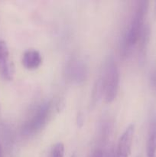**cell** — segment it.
Wrapping results in <instances>:
<instances>
[{
    "instance_id": "6da1fadb",
    "label": "cell",
    "mask_w": 156,
    "mask_h": 157,
    "mask_svg": "<svg viewBox=\"0 0 156 157\" xmlns=\"http://www.w3.org/2000/svg\"><path fill=\"white\" fill-rule=\"evenodd\" d=\"M148 9V2L142 0L136 2L132 14L128 28L125 32L122 42V54L126 56L132 47L139 41L142 31L145 26V20Z\"/></svg>"
},
{
    "instance_id": "7a4b0ae2",
    "label": "cell",
    "mask_w": 156,
    "mask_h": 157,
    "mask_svg": "<svg viewBox=\"0 0 156 157\" xmlns=\"http://www.w3.org/2000/svg\"><path fill=\"white\" fill-rule=\"evenodd\" d=\"M101 81L104 100L106 103H112L117 96L120 81L119 67L112 56L109 57L106 61Z\"/></svg>"
},
{
    "instance_id": "3957f363",
    "label": "cell",
    "mask_w": 156,
    "mask_h": 157,
    "mask_svg": "<svg viewBox=\"0 0 156 157\" xmlns=\"http://www.w3.org/2000/svg\"><path fill=\"white\" fill-rule=\"evenodd\" d=\"M53 111V104L46 102L38 107L33 115L24 124L23 131L26 135H31L40 131L47 124Z\"/></svg>"
},
{
    "instance_id": "277c9868",
    "label": "cell",
    "mask_w": 156,
    "mask_h": 157,
    "mask_svg": "<svg viewBox=\"0 0 156 157\" xmlns=\"http://www.w3.org/2000/svg\"><path fill=\"white\" fill-rule=\"evenodd\" d=\"M135 133V125L130 124L119 137L116 148V157H128L131 153L132 145Z\"/></svg>"
},
{
    "instance_id": "5b68a950",
    "label": "cell",
    "mask_w": 156,
    "mask_h": 157,
    "mask_svg": "<svg viewBox=\"0 0 156 157\" xmlns=\"http://www.w3.org/2000/svg\"><path fill=\"white\" fill-rule=\"evenodd\" d=\"M0 74L7 81H12L14 76V66L9 58V48L2 40H0Z\"/></svg>"
},
{
    "instance_id": "8992f818",
    "label": "cell",
    "mask_w": 156,
    "mask_h": 157,
    "mask_svg": "<svg viewBox=\"0 0 156 157\" xmlns=\"http://www.w3.org/2000/svg\"><path fill=\"white\" fill-rule=\"evenodd\" d=\"M67 75L71 81L76 83L85 81L88 75L87 67L83 61L78 59L72 60L67 67Z\"/></svg>"
},
{
    "instance_id": "52a82bcc",
    "label": "cell",
    "mask_w": 156,
    "mask_h": 157,
    "mask_svg": "<svg viewBox=\"0 0 156 157\" xmlns=\"http://www.w3.org/2000/svg\"><path fill=\"white\" fill-rule=\"evenodd\" d=\"M156 153V113L150 116L146 142L147 157H154Z\"/></svg>"
},
{
    "instance_id": "ba28073f",
    "label": "cell",
    "mask_w": 156,
    "mask_h": 157,
    "mask_svg": "<svg viewBox=\"0 0 156 157\" xmlns=\"http://www.w3.org/2000/svg\"><path fill=\"white\" fill-rule=\"evenodd\" d=\"M22 64L28 70L37 69L42 63V57L38 51L29 49L26 51L22 56Z\"/></svg>"
},
{
    "instance_id": "9c48e42d",
    "label": "cell",
    "mask_w": 156,
    "mask_h": 157,
    "mask_svg": "<svg viewBox=\"0 0 156 157\" xmlns=\"http://www.w3.org/2000/svg\"><path fill=\"white\" fill-rule=\"evenodd\" d=\"M150 38V27L148 24H145L139 37V58L140 62H143L146 55V49Z\"/></svg>"
},
{
    "instance_id": "30bf717a",
    "label": "cell",
    "mask_w": 156,
    "mask_h": 157,
    "mask_svg": "<svg viewBox=\"0 0 156 157\" xmlns=\"http://www.w3.org/2000/svg\"><path fill=\"white\" fill-rule=\"evenodd\" d=\"M50 157H64V145L63 143H57L53 146Z\"/></svg>"
},
{
    "instance_id": "8fae6325",
    "label": "cell",
    "mask_w": 156,
    "mask_h": 157,
    "mask_svg": "<svg viewBox=\"0 0 156 157\" xmlns=\"http://www.w3.org/2000/svg\"><path fill=\"white\" fill-rule=\"evenodd\" d=\"M151 84H152V86L155 88L156 90V70L151 74Z\"/></svg>"
},
{
    "instance_id": "7c38bea8",
    "label": "cell",
    "mask_w": 156,
    "mask_h": 157,
    "mask_svg": "<svg viewBox=\"0 0 156 157\" xmlns=\"http://www.w3.org/2000/svg\"><path fill=\"white\" fill-rule=\"evenodd\" d=\"M92 157H102V152L100 150H96Z\"/></svg>"
},
{
    "instance_id": "4fadbf2b",
    "label": "cell",
    "mask_w": 156,
    "mask_h": 157,
    "mask_svg": "<svg viewBox=\"0 0 156 157\" xmlns=\"http://www.w3.org/2000/svg\"><path fill=\"white\" fill-rule=\"evenodd\" d=\"M0 157H2V150H1V146H0Z\"/></svg>"
},
{
    "instance_id": "5bb4252c",
    "label": "cell",
    "mask_w": 156,
    "mask_h": 157,
    "mask_svg": "<svg viewBox=\"0 0 156 157\" xmlns=\"http://www.w3.org/2000/svg\"><path fill=\"white\" fill-rule=\"evenodd\" d=\"M71 157H75V155H73V156H72Z\"/></svg>"
}]
</instances>
